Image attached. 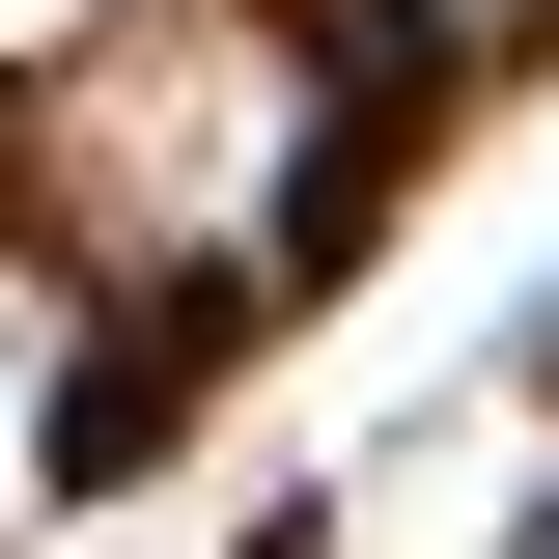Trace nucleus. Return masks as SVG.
Instances as JSON below:
<instances>
[{"instance_id":"obj_2","label":"nucleus","mask_w":559,"mask_h":559,"mask_svg":"<svg viewBox=\"0 0 559 559\" xmlns=\"http://www.w3.org/2000/svg\"><path fill=\"white\" fill-rule=\"evenodd\" d=\"M57 476V280H0V503Z\"/></svg>"},{"instance_id":"obj_1","label":"nucleus","mask_w":559,"mask_h":559,"mask_svg":"<svg viewBox=\"0 0 559 559\" xmlns=\"http://www.w3.org/2000/svg\"><path fill=\"white\" fill-rule=\"evenodd\" d=\"M280 112H308V84H280V28H112V57H84V112H57V197L112 224V252H224V224L280 197Z\"/></svg>"},{"instance_id":"obj_3","label":"nucleus","mask_w":559,"mask_h":559,"mask_svg":"<svg viewBox=\"0 0 559 559\" xmlns=\"http://www.w3.org/2000/svg\"><path fill=\"white\" fill-rule=\"evenodd\" d=\"M57 28H112V0H0V57H57Z\"/></svg>"}]
</instances>
